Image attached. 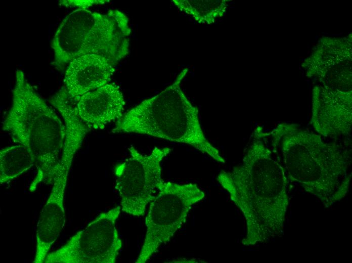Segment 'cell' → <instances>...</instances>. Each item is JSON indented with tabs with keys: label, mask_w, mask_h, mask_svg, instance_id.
Instances as JSON below:
<instances>
[{
	"label": "cell",
	"mask_w": 352,
	"mask_h": 263,
	"mask_svg": "<svg viewBox=\"0 0 352 263\" xmlns=\"http://www.w3.org/2000/svg\"><path fill=\"white\" fill-rule=\"evenodd\" d=\"M311 124L319 135L337 138L351 129V93L317 87Z\"/></svg>",
	"instance_id": "9c48e42d"
},
{
	"label": "cell",
	"mask_w": 352,
	"mask_h": 263,
	"mask_svg": "<svg viewBox=\"0 0 352 263\" xmlns=\"http://www.w3.org/2000/svg\"><path fill=\"white\" fill-rule=\"evenodd\" d=\"M12 95L2 129L32 153L36 173L29 191L33 192L44 181L52 183L62 152L65 125L19 69L16 71Z\"/></svg>",
	"instance_id": "3957f363"
},
{
	"label": "cell",
	"mask_w": 352,
	"mask_h": 263,
	"mask_svg": "<svg viewBox=\"0 0 352 263\" xmlns=\"http://www.w3.org/2000/svg\"><path fill=\"white\" fill-rule=\"evenodd\" d=\"M274 149L280 145L289 180L317 197L325 207L342 200L349 190L351 174L348 152L336 143L294 123H280L270 133Z\"/></svg>",
	"instance_id": "7a4b0ae2"
},
{
	"label": "cell",
	"mask_w": 352,
	"mask_h": 263,
	"mask_svg": "<svg viewBox=\"0 0 352 263\" xmlns=\"http://www.w3.org/2000/svg\"><path fill=\"white\" fill-rule=\"evenodd\" d=\"M227 0H173L182 11L191 16L198 23L211 24L226 11Z\"/></svg>",
	"instance_id": "5bb4252c"
},
{
	"label": "cell",
	"mask_w": 352,
	"mask_h": 263,
	"mask_svg": "<svg viewBox=\"0 0 352 263\" xmlns=\"http://www.w3.org/2000/svg\"><path fill=\"white\" fill-rule=\"evenodd\" d=\"M205 197L195 184L164 181L150 202L145 218L146 233L137 263L146 262L171 239L186 222L192 206Z\"/></svg>",
	"instance_id": "8992f818"
},
{
	"label": "cell",
	"mask_w": 352,
	"mask_h": 263,
	"mask_svg": "<svg viewBox=\"0 0 352 263\" xmlns=\"http://www.w3.org/2000/svg\"><path fill=\"white\" fill-rule=\"evenodd\" d=\"M67 178L54 177L52 187L37 223L33 262L42 263L61 233L65 222L64 194Z\"/></svg>",
	"instance_id": "8fae6325"
},
{
	"label": "cell",
	"mask_w": 352,
	"mask_h": 263,
	"mask_svg": "<svg viewBox=\"0 0 352 263\" xmlns=\"http://www.w3.org/2000/svg\"><path fill=\"white\" fill-rule=\"evenodd\" d=\"M120 206L102 212L58 249L45 263H114L122 245L116 222Z\"/></svg>",
	"instance_id": "ba28073f"
},
{
	"label": "cell",
	"mask_w": 352,
	"mask_h": 263,
	"mask_svg": "<svg viewBox=\"0 0 352 263\" xmlns=\"http://www.w3.org/2000/svg\"><path fill=\"white\" fill-rule=\"evenodd\" d=\"M114 65L107 58L94 54L80 56L72 60L65 72L64 87L73 100L101 87L111 80Z\"/></svg>",
	"instance_id": "7c38bea8"
},
{
	"label": "cell",
	"mask_w": 352,
	"mask_h": 263,
	"mask_svg": "<svg viewBox=\"0 0 352 263\" xmlns=\"http://www.w3.org/2000/svg\"><path fill=\"white\" fill-rule=\"evenodd\" d=\"M130 33L128 18L119 10L102 14L77 9L64 17L55 32L52 65L62 70L73 59L94 54L115 66L129 52Z\"/></svg>",
	"instance_id": "5b68a950"
},
{
	"label": "cell",
	"mask_w": 352,
	"mask_h": 263,
	"mask_svg": "<svg viewBox=\"0 0 352 263\" xmlns=\"http://www.w3.org/2000/svg\"><path fill=\"white\" fill-rule=\"evenodd\" d=\"M168 147H155L148 155L129 148V157L114 168L115 189L120 197L121 209L131 215L144 214L163 180L161 163L171 151Z\"/></svg>",
	"instance_id": "52a82bcc"
},
{
	"label": "cell",
	"mask_w": 352,
	"mask_h": 263,
	"mask_svg": "<svg viewBox=\"0 0 352 263\" xmlns=\"http://www.w3.org/2000/svg\"><path fill=\"white\" fill-rule=\"evenodd\" d=\"M60 4L66 7L72 6L78 7V9H87V8L94 5L102 4L108 2V1H63Z\"/></svg>",
	"instance_id": "9a60e30c"
},
{
	"label": "cell",
	"mask_w": 352,
	"mask_h": 263,
	"mask_svg": "<svg viewBox=\"0 0 352 263\" xmlns=\"http://www.w3.org/2000/svg\"><path fill=\"white\" fill-rule=\"evenodd\" d=\"M35 165L34 158L26 146L17 144L0 151V183H7L20 177Z\"/></svg>",
	"instance_id": "4fadbf2b"
},
{
	"label": "cell",
	"mask_w": 352,
	"mask_h": 263,
	"mask_svg": "<svg viewBox=\"0 0 352 263\" xmlns=\"http://www.w3.org/2000/svg\"><path fill=\"white\" fill-rule=\"evenodd\" d=\"M76 100V113L90 128L103 129L123 116L124 98L120 87L114 82L89 92Z\"/></svg>",
	"instance_id": "30bf717a"
},
{
	"label": "cell",
	"mask_w": 352,
	"mask_h": 263,
	"mask_svg": "<svg viewBox=\"0 0 352 263\" xmlns=\"http://www.w3.org/2000/svg\"><path fill=\"white\" fill-rule=\"evenodd\" d=\"M187 72V68L184 69L163 91L128 111L112 132L139 134L187 144L224 163L218 150L203 132L198 108L182 90L181 82Z\"/></svg>",
	"instance_id": "277c9868"
},
{
	"label": "cell",
	"mask_w": 352,
	"mask_h": 263,
	"mask_svg": "<svg viewBox=\"0 0 352 263\" xmlns=\"http://www.w3.org/2000/svg\"><path fill=\"white\" fill-rule=\"evenodd\" d=\"M266 137L263 128L256 127L241 162L217 177L244 216L246 232L241 243L244 246L265 243L284 231L289 180L266 144Z\"/></svg>",
	"instance_id": "6da1fadb"
}]
</instances>
